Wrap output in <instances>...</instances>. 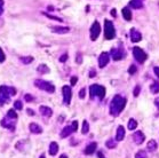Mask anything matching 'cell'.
<instances>
[{
    "label": "cell",
    "instance_id": "1",
    "mask_svg": "<svg viewBox=\"0 0 159 158\" xmlns=\"http://www.w3.org/2000/svg\"><path fill=\"white\" fill-rule=\"evenodd\" d=\"M126 102H127V100L123 98L121 95H116L115 98H112L111 103H110V113L113 117L118 116L124 110V108L126 105Z\"/></svg>",
    "mask_w": 159,
    "mask_h": 158
},
{
    "label": "cell",
    "instance_id": "2",
    "mask_svg": "<svg viewBox=\"0 0 159 158\" xmlns=\"http://www.w3.org/2000/svg\"><path fill=\"white\" fill-rule=\"evenodd\" d=\"M16 94V90L14 87H10V86H0V104L4 105L6 102L9 101L10 96H13Z\"/></svg>",
    "mask_w": 159,
    "mask_h": 158
},
{
    "label": "cell",
    "instance_id": "3",
    "mask_svg": "<svg viewBox=\"0 0 159 158\" xmlns=\"http://www.w3.org/2000/svg\"><path fill=\"white\" fill-rule=\"evenodd\" d=\"M89 94H91L92 98H97L99 100H103L105 96V87L102 86V85L93 84V85L89 86Z\"/></svg>",
    "mask_w": 159,
    "mask_h": 158
},
{
    "label": "cell",
    "instance_id": "4",
    "mask_svg": "<svg viewBox=\"0 0 159 158\" xmlns=\"http://www.w3.org/2000/svg\"><path fill=\"white\" fill-rule=\"evenodd\" d=\"M116 37V30L113 26V23L109 20L104 21V38L107 40H112Z\"/></svg>",
    "mask_w": 159,
    "mask_h": 158
},
{
    "label": "cell",
    "instance_id": "5",
    "mask_svg": "<svg viewBox=\"0 0 159 158\" xmlns=\"http://www.w3.org/2000/svg\"><path fill=\"white\" fill-rule=\"evenodd\" d=\"M35 85L39 90H45L47 93H54L55 92V86L52 83H49V82H46V80H43V79H36Z\"/></svg>",
    "mask_w": 159,
    "mask_h": 158
},
{
    "label": "cell",
    "instance_id": "6",
    "mask_svg": "<svg viewBox=\"0 0 159 158\" xmlns=\"http://www.w3.org/2000/svg\"><path fill=\"white\" fill-rule=\"evenodd\" d=\"M133 56L134 59L138 61V63H144L145 60H146V54L144 53L143 49H141L140 47H134L133 48Z\"/></svg>",
    "mask_w": 159,
    "mask_h": 158
},
{
    "label": "cell",
    "instance_id": "7",
    "mask_svg": "<svg viewBox=\"0 0 159 158\" xmlns=\"http://www.w3.org/2000/svg\"><path fill=\"white\" fill-rule=\"evenodd\" d=\"M89 33H91V39L95 41L99 36H100V33H101V25H100V23L97 22V21H94V23L92 24V26H91V30H89Z\"/></svg>",
    "mask_w": 159,
    "mask_h": 158
},
{
    "label": "cell",
    "instance_id": "8",
    "mask_svg": "<svg viewBox=\"0 0 159 158\" xmlns=\"http://www.w3.org/2000/svg\"><path fill=\"white\" fill-rule=\"evenodd\" d=\"M62 93H63V101H64V104L69 105L70 102H71V98H72L71 87L68 86V85H64V86L62 87Z\"/></svg>",
    "mask_w": 159,
    "mask_h": 158
},
{
    "label": "cell",
    "instance_id": "9",
    "mask_svg": "<svg viewBox=\"0 0 159 158\" xmlns=\"http://www.w3.org/2000/svg\"><path fill=\"white\" fill-rule=\"evenodd\" d=\"M16 119H13V118H9V117H5L2 121H1V125L4 126L5 128H7L9 131H12V132H14L15 128H16Z\"/></svg>",
    "mask_w": 159,
    "mask_h": 158
},
{
    "label": "cell",
    "instance_id": "10",
    "mask_svg": "<svg viewBox=\"0 0 159 158\" xmlns=\"http://www.w3.org/2000/svg\"><path fill=\"white\" fill-rule=\"evenodd\" d=\"M125 51H124L123 48H113L112 51H111V55H112V59L115 61H120L124 59V56H125Z\"/></svg>",
    "mask_w": 159,
    "mask_h": 158
},
{
    "label": "cell",
    "instance_id": "11",
    "mask_svg": "<svg viewBox=\"0 0 159 158\" xmlns=\"http://www.w3.org/2000/svg\"><path fill=\"white\" fill-rule=\"evenodd\" d=\"M109 61H110V55H109L108 53L107 52L101 53V55L99 56V67L101 69L104 68L109 63Z\"/></svg>",
    "mask_w": 159,
    "mask_h": 158
},
{
    "label": "cell",
    "instance_id": "12",
    "mask_svg": "<svg viewBox=\"0 0 159 158\" xmlns=\"http://www.w3.org/2000/svg\"><path fill=\"white\" fill-rule=\"evenodd\" d=\"M133 140L136 144H142L145 140V135L143 134L142 131H136L134 134H133Z\"/></svg>",
    "mask_w": 159,
    "mask_h": 158
},
{
    "label": "cell",
    "instance_id": "13",
    "mask_svg": "<svg viewBox=\"0 0 159 158\" xmlns=\"http://www.w3.org/2000/svg\"><path fill=\"white\" fill-rule=\"evenodd\" d=\"M130 40H132L133 43H138V41L142 40V35H141V32L136 30L135 28H133V29L130 30Z\"/></svg>",
    "mask_w": 159,
    "mask_h": 158
},
{
    "label": "cell",
    "instance_id": "14",
    "mask_svg": "<svg viewBox=\"0 0 159 158\" xmlns=\"http://www.w3.org/2000/svg\"><path fill=\"white\" fill-rule=\"evenodd\" d=\"M29 128H30V132L33 133V134H40V133H43V128L40 127L38 124H36V123H31L29 125Z\"/></svg>",
    "mask_w": 159,
    "mask_h": 158
},
{
    "label": "cell",
    "instance_id": "15",
    "mask_svg": "<svg viewBox=\"0 0 159 158\" xmlns=\"http://www.w3.org/2000/svg\"><path fill=\"white\" fill-rule=\"evenodd\" d=\"M52 31L55 33H60V35H64L70 31V28L68 26H52Z\"/></svg>",
    "mask_w": 159,
    "mask_h": 158
},
{
    "label": "cell",
    "instance_id": "16",
    "mask_svg": "<svg viewBox=\"0 0 159 158\" xmlns=\"http://www.w3.org/2000/svg\"><path fill=\"white\" fill-rule=\"evenodd\" d=\"M39 111L45 117H51L52 115H53V110H52L49 107H46V105H41L39 108Z\"/></svg>",
    "mask_w": 159,
    "mask_h": 158
},
{
    "label": "cell",
    "instance_id": "17",
    "mask_svg": "<svg viewBox=\"0 0 159 158\" xmlns=\"http://www.w3.org/2000/svg\"><path fill=\"white\" fill-rule=\"evenodd\" d=\"M96 148H97V143L96 142L89 143L86 148H85V154H86V155H92V154H94L95 152Z\"/></svg>",
    "mask_w": 159,
    "mask_h": 158
},
{
    "label": "cell",
    "instance_id": "18",
    "mask_svg": "<svg viewBox=\"0 0 159 158\" xmlns=\"http://www.w3.org/2000/svg\"><path fill=\"white\" fill-rule=\"evenodd\" d=\"M128 5H130V7L134 8V9H141L143 7V1L142 0H130Z\"/></svg>",
    "mask_w": 159,
    "mask_h": 158
},
{
    "label": "cell",
    "instance_id": "19",
    "mask_svg": "<svg viewBox=\"0 0 159 158\" xmlns=\"http://www.w3.org/2000/svg\"><path fill=\"white\" fill-rule=\"evenodd\" d=\"M73 133V129L71 126H65L63 129H62V132H61V137L62 139H64V137H68V136H70L71 134Z\"/></svg>",
    "mask_w": 159,
    "mask_h": 158
},
{
    "label": "cell",
    "instance_id": "20",
    "mask_svg": "<svg viewBox=\"0 0 159 158\" xmlns=\"http://www.w3.org/2000/svg\"><path fill=\"white\" fill-rule=\"evenodd\" d=\"M124 136H125V128L124 126H119L116 132V141H123Z\"/></svg>",
    "mask_w": 159,
    "mask_h": 158
},
{
    "label": "cell",
    "instance_id": "21",
    "mask_svg": "<svg viewBox=\"0 0 159 158\" xmlns=\"http://www.w3.org/2000/svg\"><path fill=\"white\" fill-rule=\"evenodd\" d=\"M121 13H123V17L126 21H132V12L130 10V8L124 7L123 10H121Z\"/></svg>",
    "mask_w": 159,
    "mask_h": 158
},
{
    "label": "cell",
    "instance_id": "22",
    "mask_svg": "<svg viewBox=\"0 0 159 158\" xmlns=\"http://www.w3.org/2000/svg\"><path fill=\"white\" fill-rule=\"evenodd\" d=\"M58 152V144L56 142H52L49 144V155L55 156Z\"/></svg>",
    "mask_w": 159,
    "mask_h": 158
},
{
    "label": "cell",
    "instance_id": "23",
    "mask_svg": "<svg viewBox=\"0 0 159 158\" xmlns=\"http://www.w3.org/2000/svg\"><path fill=\"white\" fill-rule=\"evenodd\" d=\"M146 148H148V150L149 151H156L157 150V148H158V144H157V142H156L155 140H150V141L148 142Z\"/></svg>",
    "mask_w": 159,
    "mask_h": 158
},
{
    "label": "cell",
    "instance_id": "24",
    "mask_svg": "<svg viewBox=\"0 0 159 158\" xmlns=\"http://www.w3.org/2000/svg\"><path fill=\"white\" fill-rule=\"evenodd\" d=\"M37 71L41 75H45V73H48L49 72V68L46 65V64H40L38 68H37Z\"/></svg>",
    "mask_w": 159,
    "mask_h": 158
},
{
    "label": "cell",
    "instance_id": "25",
    "mask_svg": "<svg viewBox=\"0 0 159 158\" xmlns=\"http://www.w3.org/2000/svg\"><path fill=\"white\" fill-rule=\"evenodd\" d=\"M127 127H128V129H130V131H134L135 128L138 127V121H135L134 118H130V121H128V125H127Z\"/></svg>",
    "mask_w": 159,
    "mask_h": 158
},
{
    "label": "cell",
    "instance_id": "26",
    "mask_svg": "<svg viewBox=\"0 0 159 158\" xmlns=\"http://www.w3.org/2000/svg\"><path fill=\"white\" fill-rule=\"evenodd\" d=\"M105 146H107V148H109V149H113V148L117 147V141L113 140V139H109L108 141L105 142Z\"/></svg>",
    "mask_w": 159,
    "mask_h": 158
},
{
    "label": "cell",
    "instance_id": "27",
    "mask_svg": "<svg viewBox=\"0 0 159 158\" xmlns=\"http://www.w3.org/2000/svg\"><path fill=\"white\" fill-rule=\"evenodd\" d=\"M150 90H151V93H153V94L159 93V83L158 82H153V84L150 86Z\"/></svg>",
    "mask_w": 159,
    "mask_h": 158
},
{
    "label": "cell",
    "instance_id": "28",
    "mask_svg": "<svg viewBox=\"0 0 159 158\" xmlns=\"http://www.w3.org/2000/svg\"><path fill=\"white\" fill-rule=\"evenodd\" d=\"M81 132H82V134H87V133L89 132V124H88V121H82V128H81Z\"/></svg>",
    "mask_w": 159,
    "mask_h": 158
},
{
    "label": "cell",
    "instance_id": "29",
    "mask_svg": "<svg viewBox=\"0 0 159 158\" xmlns=\"http://www.w3.org/2000/svg\"><path fill=\"white\" fill-rule=\"evenodd\" d=\"M20 60H21V62H23L24 64H29V63H31V62L33 61V57H32V56H22V57H20Z\"/></svg>",
    "mask_w": 159,
    "mask_h": 158
},
{
    "label": "cell",
    "instance_id": "30",
    "mask_svg": "<svg viewBox=\"0 0 159 158\" xmlns=\"http://www.w3.org/2000/svg\"><path fill=\"white\" fill-rule=\"evenodd\" d=\"M7 117L9 118H13V119H17V113L15 111L14 109H10L7 111Z\"/></svg>",
    "mask_w": 159,
    "mask_h": 158
},
{
    "label": "cell",
    "instance_id": "31",
    "mask_svg": "<svg viewBox=\"0 0 159 158\" xmlns=\"http://www.w3.org/2000/svg\"><path fill=\"white\" fill-rule=\"evenodd\" d=\"M135 158H148V155L144 150H140L135 154Z\"/></svg>",
    "mask_w": 159,
    "mask_h": 158
},
{
    "label": "cell",
    "instance_id": "32",
    "mask_svg": "<svg viewBox=\"0 0 159 158\" xmlns=\"http://www.w3.org/2000/svg\"><path fill=\"white\" fill-rule=\"evenodd\" d=\"M43 15L47 16V17L51 18V20H55V21H58V22H62V18H60V17H57V16L51 15V14H48V13H43Z\"/></svg>",
    "mask_w": 159,
    "mask_h": 158
},
{
    "label": "cell",
    "instance_id": "33",
    "mask_svg": "<svg viewBox=\"0 0 159 158\" xmlns=\"http://www.w3.org/2000/svg\"><path fill=\"white\" fill-rule=\"evenodd\" d=\"M14 108L16 110H22V109H23V104H22V102L20 100H17V101L14 102Z\"/></svg>",
    "mask_w": 159,
    "mask_h": 158
},
{
    "label": "cell",
    "instance_id": "34",
    "mask_svg": "<svg viewBox=\"0 0 159 158\" xmlns=\"http://www.w3.org/2000/svg\"><path fill=\"white\" fill-rule=\"evenodd\" d=\"M140 92H141V86H140V85H136L134 90H133V95H134V96H138V95H140Z\"/></svg>",
    "mask_w": 159,
    "mask_h": 158
},
{
    "label": "cell",
    "instance_id": "35",
    "mask_svg": "<svg viewBox=\"0 0 159 158\" xmlns=\"http://www.w3.org/2000/svg\"><path fill=\"white\" fill-rule=\"evenodd\" d=\"M136 71H138V69H136V67H135L134 64H132V65L130 67V69H128V73H130V75L136 73Z\"/></svg>",
    "mask_w": 159,
    "mask_h": 158
},
{
    "label": "cell",
    "instance_id": "36",
    "mask_svg": "<svg viewBox=\"0 0 159 158\" xmlns=\"http://www.w3.org/2000/svg\"><path fill=\"white\" fill-rule=\"evenodd\" d=\"M5 59H6V55H5L4 51L0 48V63H2V62L5 61Z\"/></svg>",
    "mask_w": 159,
    "mask_h": 158
},
{
    "label": "cell",
    "instance_id": "37",
    "mask_svg": "<svg viewBox=\"0 0 159 158\" xmlns=\"http://www.w3.org/2000/svg\"><path fill=\"white\" fill-rule=\"evenodd\" d=\"M76 62L80 64L81 62H82V55H81V53H77V59H76Z\"/></svg>",
    "mask_w": 159,
    "mask_h": 158
},
{
    "label": "cell",
    "instance_id": "38",
    "mask_svg": "<svg viewBox=\"0 0 159 158\" xmlns=\"http://www.w3.org/2000/svg\"><path fill=\"white\" fill-rule=\"evenodd\" d=\"M85 95H86V90H85V88H81V90H79V98H85Z\"/></svg>",
    "mask_w": 159,
    "mask_h": 158
},
{
    "label": "cell",
    "instance_id": "39",
    "mask_svg": "<svg viewBox=\"0 0 159 158\" xmlns=\"http://www.w3.org/2000/svg\"><path fill=\"white\" fill-rule=\"evenodd\" d=\"M77 82H78V78H77L76 76H73V77H71V79H70V83H71V86H74V85L77 84Z\"/></svg>",
    "mask_w": 159,
    "mask_h": 158
},
{
    "label": "cell",
    "instance_id": "40",
    "mask_svg": "<svg viewBox=\"0 0 159 158\" xmlns=\"http://www.w3.org/2000/svg\"><path fill=\"white\" fill-rule=\"evenodd\" d=\"M71 127H72L73 132H76V131L78 129V121H72V125H71Z\"/></svg>",
    "mask_w": 159,
    "mask_h": 158
},
{
    "label": "cell",
    "instance_id": "41",
    "mask_svg": "<svg viewBox=\"0 0 159 158\" xmlns=\"http://www.w3.org/2000/svg\"><path fill=\"white\" fill-rule=\"evenodd\" d=\"M68 60V54H63V55H61V57H60V62H65V61Z\"/></svg>",
    "mask_w": 159,
    "mask_h": 158
},
{
    "label": "cell",
    "instance_id": "42",
    "mask_svg": "<svg viewBox=\"0 0 159 158\" xmlns=\"http://www.w3.org/2000/svg\"><path fill=\"white\" fill-rule=\"evenodd\" d=\"M25 101H28V102H31V101H33V98H32V95H31V94H26V95H25Z\"/></svg>",
    "mask_w": 159,
    "mask_h": 158
},
{
    "label": "cell",
    "instance_id": "43",
    "mask_svg": "<svg viewBox=\"0 0 159 158\" xmlns=\"http://www.w3.org/2000/svg\"><path fill=\"white\" fill-rule=\"evenodd\" d=\"M95 75H96V71H95L94 69H93V70H91V71H89V73H88L89 78H94Z\"/></svg>",
    "mask_w": 159,
    "mask_h": 158
},
{
    "label": "cell",
    "instance_id": "44",
    "mask_svg": "<svg viewBox=\"0 0 159 158\" xmlns=\"http://www.w3.org/2000/svg\"><path fill=\"white\" fill-rule=\"evenodd\" d=\"M2 6H4V0H0V15L4 13V8H2Z\"/></svg>",
    "mask_w": 159,
    "mask_h": 158
},
{
    "label": "cell",
    "instance_id": "45",
    "mask_svg": "<svg viewBox=\"0 0 159 158\" xmlns=\"http://www.w3.org/2000/svg\"><path fill=\"white\" fill-rule=\"evenodd\" d=\"M26 113H28L29 116H33V115H35V111H33L32 109H26Z\"/></svg>",
    "mask_w": 159,
    "mask_h": 158
},
{
    "label": "cell",
    "instance_id": "46",
    "mask_svg": "<svg viewBox=\"0 0 159 158\" xmlns=\"http://www.w3.org/2000/svg\"><path fill=\"white\" fill-rule=\"evenodd\" d=\"M153 71H155L156 76L159 78V67H155V68H153Z\"/></svg>",
    "mask_w": 159,
    "mask_h": 158
},
{
    "label": "cell",
    "instance_id": "47",
    "mask_svg": "<svg viewBox=\"0 0 159 158\" xmlns=\"http://www.w3.org/2000/svg\"><path fill=\"white\" fill-rule=\"evenodd\" d=\"M155 104H156V107H157V109L159 110V98H157L156 100H155Z\"/></svg>",
    "mask_w": 159,
    "mask_h": 158
},
{
    "label": "cell",
    "instance_id": "48",
    "mask_svg": "<svg viewBox=\"0 0 159 158\" xmlns=\"http://www.w3.org/2000/svg\"><path fill=\"white\" fill-rule=\"evenodd\" d=\"M97 157L99 158H105L104 157V155L102 154V151H99V152H97Z\"/></svg>",
    "mask_w": 159,
    "mask_h": 158
},
{
    "label": "cell",
    "instance_id": "49",
    "mask_svg": "<svg viewBox=\"0 0 159 158\" xmlns=\"http://www.w3.org/2000/svg\"><path fill=\"white\" fill-rule=\"evenodd\" d=\"M111 15L113 16V17H116L117 14H116V9H111Z\"/></svg>",
    "mask_w": 159,
    "mask_h": 158
},
{
    "label": "cell",
    "instance_id": "50",
    "mask_svg": "<svg viewBox=\"0 0 159 158\" xmlns=\"http://www.w3.org/2000/svg\"><path fill=\"white\" fill-rule=\"evenodd\" d=\"M60 158H68V156H66V155H64V154H63V155H61V156H60Z\"/></svg>",
    "mask_w": 159,
    "mask_h": 158
},
{
    "label": "cell",
    "instance_id": "51",
    "mask_svg": "<svg viewBox=\"0 0 159 158\" xmlns=\"http://www.w3.org/2000/svg\"><path fill=\"white\" fill-rule=\"evenodd\" d=\"M39 158H46V157H45V155H41V156H40Z\"/></svg>",
    "mask_w": 159,
    "mask_h": 158
}]
</instances>
